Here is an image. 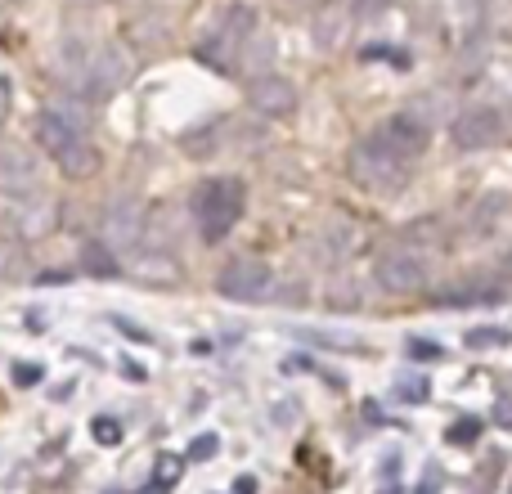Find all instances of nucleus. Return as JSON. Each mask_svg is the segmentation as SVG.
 <instances>
[{
  "label": "nucleus",
  "mask_w": 512,
  "mask_h": 494,
  "mask_svg": "<svg viewBox=\"0 0 512 494\" xmlns=\"http://www.w3.org/2000/svg\"><path fill=\"white\" fill-rule=\"evenodd\" d=\"M77 140H86V135H81V126H77V122H68V117H63L59 108H50V113L36 117V144H41V149L50 153V158L68 153Z\"/></svg>",
  "instance_id": "1a4fd4ad"
},
{
  "label": "nucleus",
  "mask_w": 512,
  "mask_h": 494,
  "mask_svg": "<svg viewBox=\"0 0 512 494\" xmlns=\"http://www.w3.org/2000/svg\"><path fill=\"white\" fill-rule=\"evenodd\" d=\"M14 230L23 234V239H45V234L54 230V207L50 203H41V207H32V212H18L14 216Z\"/></svg>",
  "instance_id": "4468645a"
},
{
  "label": "nucleus",
  "mask_w": 512,
  "mask_h": 494,
  "mask_svg": "<svg viewBox=\"0 0 512 494\" xmlns=\"http://www.w3.org/2000/svg\"><path fill=\"white\" fill-rule=\"evenodd\" d=\"M405 239L409 243H441L445 234H441V225H436V221H418V225H409V230H405Z\"/></svg>",
  "instance_id": "6ab92c4d"
},
{
  "label": "nucleus",
  "mask_w": 512,
  "mask_h": 494,
  "mask_svg": "<svg viewBox=\"0 0 512 494\" xmlns=\"http://www.w3.org/2000/svg\"><path fill=\"white\" fill-rule=\"evenodd\" d=\"M373 279H378L382 292H396V297H409L427 283V256L414 252V247H391V252L378 256L373 265Z\"/></svg>",
  "instance_id": "7ed1b4c3"
},
{
  "label": "nucleus",
  "mask_w": 512,
  "mask_h": 494,
  "mask_svg": "<svg viewBox=\"0 0 512 494\" xmlns=\"http://www.w3.org/2000/svg\"><path fill=\"white\" fill-rule=\"evenodd\" d=\"M216 450H221V441L207 432V436H198V441L189 445V459H198V463H203V459H216Z\"/></svg>",
  "instance_id": "412c9836"
},
{
  "label": "nucleus",
  "mask_w": 512,
  "mask_h": 494,
  "mask_svg": "<svg viewBox=\"0 0 512 494\" xmlns=\"http://www.w3.org/2000/svg\"><path fill=\"white\" fill-rule=\"evenodd\" d=\"M59 167H63V176H72V180L95 176L99 171V149L90 140H77L68 153H59Z\"/></svg>",
  "instance_id": "f8f14e48"
},
{
  "label": "nucleus",
  "mask_w": 512,
  "mask_h": 494,
  "mask_svg": "<svg viewBox=\"0 0 512 494\" xmlns=\"http://www.w3.org/2000/svg\"><path fill=\"white\" fill-rule=\"evenodd\" d=\"M387 9V0H355V14L360 18H373V14H382Z\"/></svg>",
  "instance_id": "393cba45"
},
{
  "label": "nucleus",
  "mask_w": 512,
  "mask_h": 494,
  "mask_svg": "<svg viewBox=\"0 0 512 494\" xmlns=\"http://www.w3.org/2000/svg\"><path fill=\"white\" fill-rule=\"evenodd\" d=\"M248 104L261 117H288L297 113V86L288 77H279V72H261L248 86Z\"/></svg>",
  "instance_id": "0eeeda50"
},
{
  "label": "nucleus",
  "mask_w": 512,
  "mask_h": 494,
  "mask_svg": "<svg viewBox=\"0 0 512 494\" xmlns=\"http://www.w3.org/2000/svg\"><path fill=\"white\" fill-rule=\"evenodd\" d=\"M5 117H9V81L0 77V122H5Z\"/></svg>",
  "instance_id": "a878e982"
},
{
  "label": "nucleus",
  "mask_w": 512,
  "mask_h": 494,
  "mask_svg": "<svg viewBox=\"0 0 512 494\" xmlns=\"http://www.w3.org/2000/svg\"><path fill=\"white\" fill-rule=\"evenodd\" d=\"M396 396L405 400V405H423V400L432 396V382L418 378V373H409V378H400V382H396Z\"/></svg>",
  "instance_id": "dca6fc26"
},
{
  "label": "nucleus",
  "mask_w": 512,
  "mask_h": 494,
  "mask_svg": "<svg viewBox=\"0 0 512 494\" xmlns=\"http://www.w3.org/2000/svg\"><path fill=\"white\" fill-rule=\"evenodd\" d=\"M477 436H481V418H459V423H450V432H445V441L450 445H477Z\"/></svg>",
  "instance_id": "f3484780"
},
{
  "label": "nucleus",
  "mask_w": 512,
  "mask_h": 494,
  "mask_svg": "<svg viewBox=\"0 0 512 494\" xmlns=\"http://www.w3.org/2000/svg\"><path fill=\"white\" fill-rule=\"evenodd\" d=\"M346 171H351V180L364 189V194H400L409 180V167L400 153H391L382 140H364L351 149V158H346Z\"/></svg>",
  "instance_id": "f03ea898"
},
{
  "label": "nucleus",
  "mask_w": 512,
  "mask_h": 494,
  "mask_svg": "<svg viewBox=\"0 0 512 494\" xmlns=\"http://www.w3.org/2000/svg\"><path fill=\"white\" fill-rule=\"evenodd\" d=\"M409 355H414V360H441V346H436V342H418V337H414V342H409Z\"/></svg>",
  "instance_id": "5701e85b"
},
{
  "label": "nucleus",
  "mask_w": 512,
  "mask_h": 494,
  "mask_svg": "<svg viewBox=\"0 0 512 494\" xmlns=\"http://www.w3.org/2000/svg\"><path fill=\"white\" fill-rule=\"evenodd\" d=\"M36 189H41V167H36V158L27 149H18V144H5L0 149V194L5 198H36Z\"/></svg>",
  "instance_id": "423d86ee"
},
{
  "label": "nucleus",
  "mask_w": 512,
  "mask_h": 494,
  "mask_svg": "<svg viewBox=\"0 0 512 494\" xmlns=\"http://www.w3.org/2000/svg\"><path fill=\"white\" fill-rule=\"evenodd\" d=\"M90 432H95L99 445H117V441H122V427H117L113 418H95V423H90Z\"/></svg>",
  "instance_id": "aec40b11"
},
{
  "label": "nucleus",
  "mask_w": 512,
  "mask_h": 494,
  "mask_svg": "<svg viewBox=\"0 0 512 494\" xmlns=\"http://www.w3.org/2000/svg\"><path fill=\"white\" fill-rule=\"evenodd\" d=\"M495 301H504L499 283H454L436 297V306H495Z\"/></svg>",
  "instance_id": "9d476101"
},
{
  "label": "nucleus",
  "mask_w": 512,
  "mask_h": 494,
  "mask_svg": "<svg viewBox=\"0 0 512 494\" xmlns=\"http://www.w3.org/2000/svg\"><path fill=\"white\" fill-rule=\"evenodd\" d=\"M378 140L387 144L391 153H400V158H418V153H427V140H432V131H427V122L418 113H396L387 117V126L378 131Z\"/></svg>",
  "instance_id": "6e6552de"
},
{
  "label": "nucleus",
  "mask_w": 512,
  "mask_h": 494,
  "mask_svg": "<svg viewBox=\"0 0 512 494\" xmlns=\"http://www.w3.org/2000/svg\"><path fill=\"white\" fill-rule=\"evenodd\" d=\"M270 265L256 261V256H239V261H230L221 270V279H216V292H225L230 301H265L270 297Z\"/></svg>",
  "instance_id": "39448f33"
},
{
  "label": "nucleus",
  "mask_w": 512,
  "mask_h": 494,
  "mask_svg": "<svg viewBox=\"0 0 512 494\" xmlns=\"http://www.w3.org/2000/svg\"><path fill=\"white\" fill-rule=\"evenodd\" d=\"M450 140L459 153L495 149V144L504 140V113H499V108H468V113L454 117Z\"/></svg>",
  "instance_id": "20e7f679"
},
{
  "label": "nucleus",
  "mask_w": 512,
  "mask_h": 494,
  "mask_svg": "<svg viewBox=\"0 0 512 494\" xmlns=\"http://www.w3.org/2000/svg\"><path fill=\"white\" fill-rule=\"evenodd\" d=\"M243 207H248V189L243 180L234 176H216V180H203L194 194V221H198V234L207 243H221L225 234L239 225Z\"/></svg>",
  "instance_id": "f257e3e1"
},
{
  "label": "nucleus",
  "mask_w": 512,
  "mask_h": 494,
  "mask_svg": "<svg viewBox=\"0 0 512 494\" xmlns=\"http://www.w3.org/2000/svg\"><path fill=\"white\" fill-rule=\"evenodd\" d=\"M41 378H45L41 364H18V369H14V382H18V387H36Z\"/></svg>",
  "instance_id": "4be33fe9"
},
{
  "label": "nucleus",
  "mask_w": 512,
  "mask_h": 494,
  "mask_svg": "<svg viewBox=\"0 0 512 494\" xmlns=\"http://www.w3.org/2000/svg\"><path fill=\"white\" fill-rule=\"evenodd\" d=\"M86 270H90V274H117V261L108 256V247L90 243V247H86Z\"/></svg>",
  "instance_id": "a211bd4d"
},
{
  "label": "nucleus",
  "mask_w": 512,
  "mask_h": 494,
  "mask_svg": "<svg viewBox=\"0 0 512 494\" xmlns=\"http://www.w3.org/2000/svg\"><path fill=\"white\" fill-rule=\"evenodd\" d=\"M355 243H360V234H355L351 221H328L324 239H319V247L328 252V261H342V256H351Z\"/></svg>",
  "instance_id": "ddd939ff"
},
{
  "label": "nucleus",
  "mask_w": 512,
  "mask_h": 494,
  "mask_svg": "<svg viewBox=\"0 0 512 494\" xmlns=\"http://www.w3.org/2000/svg\"><path fill=\"white\" fill-rule=\"evenodd\" d=\"M234 494H256V481L252 477H239V481H234Z\"/></svg>",
  "instance_id": "bb28decb"
},
{
  "label": "nucleus",
  "mask_w": 512,
  "mask_h": 494,
  "mask_svg": "<svg viewBox=\"0 0 512 494\" xmlns=\"http://www.w3.org/2000/svg\"><path fill=\"white\" fill-rule=\"evenodd\" d=\"M463 342H468L472 351H490V346H508L512 333H508V328L486 324V328H468V337H463Z\"/></svg>",
  "instance_id": "2eb2a0df"
},
{
  "label": "nucleus",
  "mask_w": 512,
  "mask_h": 494,
  "mask_svg": "<svg viewBox=\"0 0 512 494\" xmlns=\"http://www.w3.org/2000/svg\"><path fill=\"white\" fill-rule=\"evenodd\" d=\"M495 423H499V427H512V396H499V405H495Z\"/></svg>",
  "instance_id": "b1692460"
},
{
  "label": "nucleus",
  "mask_w": 512,
  "mask_h": 494,
  "mask_svg": "<svg viewBox=\"0 0 512 494\" xmlns=\"http://www.w3.org/2000/svg\"><path fill=\"white\" fill-rule=\"evenodd\" d=\"M122 81H126V59L117 50H99L95 63H90V90L108 95V90H117Z\"/></svg>",
  "instance_id": "9b49d317"
}]
</instances>
